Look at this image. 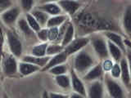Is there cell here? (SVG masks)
Returning a JSON list of instances; mask_svg holds the SVG:
<instances>
[{"label":"cell","mask_w":131,"mask_h":98,"mask_svg":"<svg viewBox=\"0 0 131 98\" xmlns=\"http://www.w3.org/2000/svg\"><path fill=\"white\" fill-rule=\"evenodd\" d=\"M94 63L93 57L86 51H80L75 56L74 61V70L75 73L84 74L92 68Z\"/></svg>","instance_id":"cell-1"},{"label":"cell","mask_w":131,"mask_h":98,"mask_svg":"<svg viewBox=\"0 0 131 98\" xmlns=\"http://www.w3.org/2000/svg\"><path fill=\"white\" fill-rule=\"evenodd\" d=\"M89 41H91L94 51H95L96 54L99 58L103 60L108 59L109 53H108L107 45H106V40L102 37L98 35H94L92 37L91 39H89Z\"/></svg>","instance_id":"cell-2"},{"label":"cell","mask_w":131,"mask_h":98,"mask_svg":"<svg viewBox=\"0 0 131 98\" xmlns=\"http://www.w3.org/2000/svg\"><path fill=\"white\" fill-rule=\"evenodd\" d=\"M7 43L9 47L12 55H13L16 58H19L22 54V44L18 36L13 31L7 30Z\"/></svg>","instance_id":"cell-3"},{"label":"cell","mask_w":131,"mask_h":98,"mask_svg":"<svg viewBox=\"0 0 131 98\" xmlns=\"http://www.w3.org/2000/svg\"><path fill=\"white\" fill-rule=\"evenodd\" d=\"M2 70L6 75H14L18 70V64L16 57L7 54L2 59Z\"/></svg>","instance_id":"cell-4"},{"label":"cell","mask_w":131,"mask_h":98,"mask_svg":"<svg viewBox=\"0 0 131 98\" xmlns=\"http://www.w3.org/2000/svg\"><path fill=\"white\" fill-rule=\"evenodd\" d=\"M106 86L110 96L112 98H124L125 94L121 86L111 77L106 76Z\"/></svg>","instance_id":"cell-5"},{"label":"cell","mask_w":131,"mask_h":98,"mask_svg":"<svg viewBox=\"0 0 131 98\" xmlns=\"http://www.w3.org/2000/svg\"><path fill=\"white\" fill-rule=\"evenodd\" d=\"M89 39L87 37H82V38L76 39L75 40H72L65 48V52L67 54V56L72 55L77 52L81 51V49L84 47L89 42Z\"/></svg>","instance_id":"cell-6"},{"label":"cell","mask_w":131,"mask_h":98,"mask_svg":"<svg viewBox=\"0 0 131 98\" xmlns=\"http://www.w3.org/2000/svg\"><path fill=\"white\" fill-rule=\"evenodd\" d=\"M20 15V9L17 7H12L8 10L3 11L0 14V18L2 21L8 26H12L15 24Z\"/></svg>","instance_id":"cell-7"},{"label":"cell","mask_w":131,"mask_h":98,"mask_svg":"<svg viewBox=\"0 0 131 98\" xmlns=\"http://www.w3.org/2000/svg\"><path fill=\"white\" fill-rule=\"evenodd\" d=\"M70 79H71V85H72L73 89L75 90V93L80 94V95L83 96H85L87 95L83 82L80 80L79 76L77 75L75 71L74 70L73 67H71V78Z\"/></svg>","instance_id":"cell-8"},{"label":"cell","mask_w":131,"mask_h":98,"mask_svg":"<svg viewBox=\"0 0 131 98\" xmlns=\"http://www.w3.org/2000/svg\"><path fill=\"white\" fill-rule=\"evenodd\" d=\"M89 98H102L103 97V86L99 81H93L89 84L88 92H86Z\"/></svg>","instance_id":"cell-9"},{"label":"cell","mask_w":131,"mask_h":98,"mask_svg":"<svg viewBox=\"0 0 131 98\" xmlns=\"http://www.w3.org/2000/svg\"><path fill=\"white\" fill-rule=\"evenodd\" d=\"M67 54L66 53V52L63 50L61 52L58 53V54L54 55L52 58H50V60H48V64L45 65V66L43 68V70H48L51 68L57 66V65H62L66 60H67Z\"/></svg>","instance_id":"cell-10"},{"label":"cell","mask_w":131,"mask_h":98,"mask_svg":"<svg viewBox=\"0 0 131 98\" xmlns=\"http://www.w3.org/2000/svg\"><path fill=\"white\" fill-rule=\"evenodd\" d=\"M39 10L45 12L48 15H51L52 16H58L61 14V9L57 3H46L39 7Z\"/></svg>","instance_id":"cell-11"},{"label":"cell","mask_w":131,"mask_h":98,"mask_svg":"<svg viewBox=\"0 0 131 98\" xmlns=\"http://www.w3.org/2000/svg\"><path fill=\"white\" fill-rule=\"evenodd\" d=\"M104 34L108 39V41H110V42H112V43L116 45V46H117L121 49L122 52H125L126 47L124 44V39H123V38L121 35L111 31H106Z\"/></svg>","instance_id":"cell-12"},{"label":"cell","mask_w":131,"mask_h":98,"mask_svg":"<svg viewBox=\"0 0 131 98\" xmlns=\"http://www.w3.org/2000/svg\"><path fill=\"white\" fill-rule=\"evenodd\" d=\"M102 68L101 64H97L95 66L91 68L85 74L84 76V79L86 81L93 82L97 81L102 75Z\"/></svg>","instance_id":"cell-13"},{"label":"cell","mask_w":131,"mask_h":98,"mask_svg":"<svg viewBox=\"0 0 131 98\" xmlns=\"http://www.w3.org/2000/svg\"><path fill=\"white\" fill-rule=\"evenodd\" d=\"M120 67H121V76L123 83H124L126 87H129L130 75H129V63L125 58H123L121 60Z\"/></svg>","instance_id":"cell-14"},{"label":"cell","mask_w":131,"mask_h":98,"mask_svg":"<svg viewBox=\"0 0 131 98\" xmlns=\"http://www.w3.org/2000/svg\"><path fill=\"white\" fill-rule=\"evenodd\" d=\"M50 60L49 56H43V57H37L34 56H26L22 57L23 62H27L30 64L35 65L39 67H44Z\"/></svg>","instance_id":"cell-15"},{"label":"cell","mask_w":131,"mask_h":98,"mask_svg":"<svg viewBox=\"0 0 131 98\" xmlns=\"http://www.w3.org/2000/svg\"><path fill=\"white\" fill-rule=\"evenodd\" d=\"M57 4L61 7V9L66 11L69 15H74L76 11L79 9L80 7V3L79 2H68V1H61L58 2Z\"/></svg>","instance_id":"cell-16"},{"label":"cell","mask_w":131,"mask_h":98,"mask_svg":"<svg viewBox=\"0 0 131 98\" xmlns=\"http://www.w3.org/2000/svg\"><path fill=\"white\" fill-rule=\"evenodd\" d=\"M39 69H40L39 66H37L35 65L30 64L27 62H23V61H21V62H20L18 64V70L24 76L30 75L31 74L39 70Z\"/></svg>","instance_id":"cell-17"},{"label":"cell","mask_w":131,"mask_h":98,"mask_svg":"<svg viewBox=\"0 0 131 98\" xmlns=\"http://www.w3.org/2000/svg\"><path fill=\"white\" fill-rule=\"evenodd\" d=\"M74 34H75V28H74V26L71 23H68L67 29H66V31L63 34L62 39H61V46L63 47H66L67 45L71 42L73 40V37H74Z\"/></svg>","instance_id":"cell-18"},{"label":"cell","mask_w":131,"mask_h":98,"mask_svg":"<svg viewBox=\"0 0 131 98\" xmlns=\"http://www.w3.org/2000/svg\"><path fill=\"white\" fill-rule=\"evenodd\" d=\"M67 20V16L63 15H58V16H54L49 17L46 26L48 29L50 28H58L60 27L61 24H63Z\"/></svg>","instance_id":"cell-19"},{"label":"cell","mask_w":131,"mask_h":98,"mask_svg":"<svg viewBox=\"0 0 131 98\" xmlns=\"http://www.w3.org/2000/svg\"><path fill=\"white\" fill-rule=\"evenodd\" d=\"M106 45H107L109 55H111V56L112 57L113 60L116 61V62L120 61L121 60V56H122V52L121 49L117 46H116L114 43L110 42V41H107Z\"/></svg>","instance_id":"cell-20"},{"label":"cell","mask_w":131,"mask_h":98,"mask_svg":"<svg viewBox=\"0 0 131 98\" xmlns=\"http://www.w3.org/2000/svg\"><path fill=\"white\" fill-rule=\"evenodd\" d=\"M122 24L126 34L129 36L130 30H131V7L130 6L127 7L124 12L123 19H122Z\"/></svg>","instance_id":"cell-21"},{"label":"cell","mask_w":131,"mask_h":98,"mask_svg":"<svg viewBox=\"0 0 131 98\" xmlns=\"http://www.w3.org/2000/svg\"><path fill=\"white\" fill-rule=\"evenodd\" d=\"M17 26H18L19 30L21 31L26 36L30 37V36H32L33 34H34V31H33L30 28V26H29V24L26 21V20L25 18L20 17L18 19Z\"/></svg>","instance_id":"cell-22"},{"label":"cell","mask_w":131,"mask_h":98,"mask_svg":"<svg viewBox=\"0 0 131 98\" xmlns=\"http://www.w3.org/2000/svg\"><path fill=\"white\" fill-rule=\"evenodd\" d=\"M31 15L34 16V18L37 20V22L39 24V26L42 27L46 26L47 21L48 20V15L45 12L40 11V10H35L32 11Z\"/></svg>","instance_id":"cell-23"},{"label":"cell","mask_w":131,"mask_h":98,"mask_svg":"<svg viewBox=\"0 0 131 98\" xmlns=\"http://www.w3.org/2000/svg\"><path fill=\"white\" fill-rule=\"evenodd\" d=\"M47 43H43L35 46L31 50V56L37 57H43L46 56V50L48 47Z\"/></svg>","instance_id":"cell-24"},{"label":"cell","mask_w":131,"mask_h":98,"mask_svg":"<svg viewBox=\"0 0 131 98\" xmlns=\"http://www.w3.org/2000/svg\"><path fill=\"white\" fill-rule=\"evenodd\" d=\"M56 83L57 85L62 88H71V79L68 75H62L56 76L55 78Z\"/></svg>","instance_id":"cell-25"},{"label":"cell","mask_w":131,"mask_h":98,"mask_svg":"<svg viewBox=\"0 0 131 98\" xmlns=\"http://www.w3.org/2000/svg\"><path fill=\"white\" fill-rule=\"evenodd\" d=\"M26 20L29 24V26H30V28L33 31H35L37 33L41 30V26H39V24L37 22V20L34 18V16H33L30 13L26 14Z\"/></svg>","instance_id":"cell-26"},{"label":"cell","mask_w":131,"mask_h":98,"mask_svg":"<svg viewBox=\"0 0 131 98\" xmlns=\"http://www.w3.org/2000/svg\"><path fill=\"white\" fill-rule=\"evenodd\" d=\"M63 47L61 45L58 44H48L47 50H46V55L48 56H54L58 54L63 51Z\"/></svg>","instance_id":"cell-27"},{"label":"cell","mask_w":131,"mask_h":98,"mask_svg":"<svg viewBox=\"0 0 131 98\" xmlns=\"http://www.w3.org/2000/svg\"><path fill=\"white\" fill-rule=\"evenodd\" d=\"M80 20L87 27H94L96 24V20L92 15L89 13H84V15H82Z\"/></svg>","instance_id":"cell-28"},{"label":"cell","mask_w":131,"mask_h":98,"mask_svg":"<svg viewBox=\"0 0 131 98\" xmlns=\"http://www.w3.org/2000/svg\"><path fill=\"white\" fill-rule=\"evenodd\" d=\"M48 39L51 42H57L61 39L60 32H59V28H50L48 29Z\"/></svg>","instance_id":"cell-29"},{"label":"cell","mask_w":131,"mask_h":98,"mask_svg":"<svg viewBox=\"0 0 131 98\" xmlns=\"http://www.w3.org/2000/svg\"><path fill=\"white\" fill-rule=\"evenodd\" d=\"M48 71L50 74H52V75L58 76V75H65L67 71V68L65 65H57V66L51 68L50 69H48Z\"/></svg>","instance_id":"cell-30"},{"label":"cell","mask_w":131,"mask_h":98,"mask_svg":"<svg viewBox=\"0 0 131 98\" xmlns=\"http://www.w3.org/2000/svg\"><path fill=\"white\" fill-rule=\"evenodd\" d=\"M110 71H111V75H112V78H114V79H118V78L121 76L120 65L118 63H115Z\"/></svg>","instance_id":"cell-31"},{"label":"cell","mask_w":131,"mask_h":98,"mask_svg":"<svg viewBox=\"0 0 131 98\" xmlns=\"http://www.w3.org/2000/svg\"><path fill=\"white\" fill-rule=\"evenodd\" d=\"M12 2L9 0H5V1H0V14L3 13V11L8 10L12 7Z\"/></svg>","instance_id":"cell-32"},{"label":"cell","mask_w":131,"mask_h":98,"mask_svg":"<svg viewBox=\"0 0 131 98\" xmlns=\"http://www.w3.org/2000/svg\"><path fill=\"white\" fill-rule=\"evenodd\" d=\"M20 7H21L22 9L25 11H29L32 9L33 6H34L35 4V2L33 1H20Z\"/></svg>","instance_id":"cell-33"},{"label":"cell","mask_w":131,"mask_h":98,"mask_svg":"<svg viewBox=\"0 0 131 98\" xmlns=\"http://www.w3.org/2000/svg\"><path fill=\"white\" fill-rule=\"evenodd\" d=\"M95 26H97V28L99 30H107L112 29V24L109 22L106 21V20H100L98 23H96Z\"/></svg>","instance_id":"cell-34"},{"label":"cell","mask_w":131,"mask_h":98,"mask_svg":"<svg viewBox=\"0 0 131 98\" xmlns=\"http://www.w3.org/2000/svg\"><path fill=\"white\" fill-rule=\"evenodd\" d=\"M113 62L112 61V60L108 59H106L103 60V62L101 65H102V70H104L106 72H109L111 69H112V66H113Z\"/></svg>","instance_id":"cell-35"},{"label":"cell","mask_w":131,"mask_h":98,"mask_svg":"<svg viewBox=\"0 0 131 98\" xmlns=\"http://www.w3.org/2000/svg\"><path fill=\"white\" fill-rule=\"evenodd\" d=\"M48 29H41L39 31L37 32V36H38V38L42 40L43 42H46L47 40H48Z\"/></svg>","instance_id":"cell-36"},{"label":"cell","mask_w":131,"mask_h":98,"mask_svg":"<svg viewBox=\"0 0 131 98\" xmlns=\"http://www.w3.org/2000/svg\"><path fill=\"white\" fill-rule=\"evenodd\" d=\"M3 44H4V35H3V30L0 24V61L3 59Z\"/></svg>","instance_id":"cell-37"},{"label":"cell","mask_w":131,"mask_h":98,"mask_svg":"<svg viewBox=\"0 0 131 98\" xmlns=\"http://www.w3.org/2000/svg\"><path fill=\"white\" fill-rule=\"evenodd\" d=\"M48 96H49V98H69V96L67 95H62V94L55 93V92L48 93Z\"/></svg>","instance_id":"cell-38"},{"label":"cell","mask_w":131,"mask_h":98,"mask_svg":"<svg viewBox=\"0 0 131 98\" xmlns=\"http://www.w3.org/2000/svg\"><path fill=\"white\" fill-rule=\"evenodd\" d=\"M69 98H84V96H81L78 93H73V94H71V96H70Z\"/></svg>","instance_id":"cell-39"},{"label":"cell","mask_w":131,"mask_h":98,"mask_svg":"<svg viewBox=\"0 0 131 98\" xmlns=\"http://www.w3.org/2000/svg\"><path fill=\"white\" fill-rule=\"evenodd\" d=\"M43 98H49L48 93L47 92H43Z\"/></svg>","instance_id":"cell-40"},{"label":"cell","mask_w":131,"mask_h":98,"mask_svg":"<svg viewBox=\"0 0 131 98\" xmlns=\"http://www.w3.org/2000/svg\"><path fill=\"white\" fill-rule=\"evenodd\" d=\"M3 98H9V97H8V96L7 95L6 93H3Z\"/></svg>","instance_id":"cell-41"},{"label":"cell","mask_w":131,"mask_h":98,"mask_svg":"<svg viewBox=\"0 0 131 98\" xmlns=\"http://www.w3.org/2000/svg\"><path fill=\"white\" fill-rule=\"evenodd\" d=\"M0 75H1V67H0Z\"/></svg>","instance_id":"cell-42"}]
</instances>
